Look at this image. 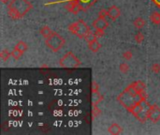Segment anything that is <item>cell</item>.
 <instances>
[{
	"mask_svg": "<svg viewBox=\"0 0 160 135\" xmlns=\"http://www.w3.org/2000/svg\"><path fill=\"white\" fill-rule=\"evenodd\" d=\"M117 101L141 123H145L148 120L151 105L147 101L146 85L144 82L139 80L131 83L120 93Z\"/></svg>",
	"mask_w": 160,
	"mask_h": 135,
	"instance_id": "1",
	"label": "cell"
},
{
	"mask_svg": "<svg viewBox=\"0 0 160 135\" xmlns=\"http://www.w3.org/2000/svg\"><path fill=\"white\" fill-rule=\"evenodd\" d=\"M32 8L33 5L28 0H10L8 4V14L12 20H19Z\"/></svg>",
	"mask_w": 160,
	"mask_h": 135,
	"instance_id": "2",
	"label": "cell"
},
{
	"mask_svg": "<svg viewBox=\"0 0 160 135\" xmlns=\"http://www.w3.org/2000/svg\"><path fill=\"white\" fill-rule=\"evenodd\" d=\"M68 30L71 34L78 37L79 39H85L87 36L92 32L91 28L83 20H78L74 23H71L68 26Z\"/></svg>",
	"mask_w": 160,
	"mask_h": 135,
	"instance_id": "3",
	"label": "cell"
},
{
	"mask_svg": "<svg viewBox=\"0 0 160 135\" xmlns=\"http://www.w3.org/2000/svg\"><path fill=\"white\" fill-rule=\"evenodd\" d=\"M65 43H66V40L64 37L54 31L49 38L45 39L46 46L54 53H57L58 51H60L64 47Z\"/></svg>",
	"mask_w": 160,
	"mask_h": 135,
	"instance_id": "4",
	"label": "cell"
},
{
	"mask_svg": "<svg viewBox=\"0 0 160 135\" xmlns=\"http://www.w3.org/2000/svg\"><path fill=\"white\" fill-rule=\"evenodd\" d=\"M59 65L64 69H76L82 65V62L72 52H68L59 60Z\"/></svg>",
	"mask_w": 160,
	"mask_h": 135,
	"instance_id": "5",
	"label": "cell"
},
{
	"mask_svg": "<svg viewBox=\"0 0 160 135\" xmlns=\"http://www.w3.org/2000/svg\"><path fill=\"white\" fill-rule=\"evenodd\" d=\"M148 120H150L153 123H158L160 121V107L158 105H151L148 113Z\"/></svg>",
	"mask_w": 160,
	"mask_h": 135,
	"instance_id": "6",
	"label": "cell"
},
{
	"mask_svg": "<svg viewBox=\"0 0 160 135\" xmlns=\"http://www.w3.org/2000/svg\"><path fill=\"white\" fill-rule=\"evenodd\" d=\"M65 8L73 14H78L80 11H82V7L79 3V1H69L66 4Z\"/></svg>",
	"mask_w": 160,
	"mask_h": 135,
	"instance_id": "7",
	"label": "cell"
},
{
	"mask_svg": "<svg viewBox=\"0 0 160 135\" xmlns=\"http://www.w3.org/2000/svg\"><path fill=\"white\" fill-rule=\"evenodd\" d=\"M93 27L96 29V30H102V31H105L106 28L109 27L110 23H109V21L106 20V18H99L98 17L92 23Z\"/></svg>",
	"mask_w": 160,
	"mask_h": 135,
	"instance_id": "8",
	"label": "cell"
},
{
	"mask_svg": "<svg viewBox=\"0 0 160 135\" xmlns=\"http://www.w3.org/2000/svg\"><path fill=\"white\" fill-rule=\"evenodd\" d=\"M120 15H121V10L117 6L112 5L108 8V17L111 21L112 22L116 21L120 17Z\"/></svg>",
	"mask_w": 160,
	"mask_h": 135,
	"instance_id": "9",
	"label": "cell"
},
{
	"mask_svg": "<svg viewBox=\"0 0 160 135\" xmlns=\"http://www.w3.org/2000/svg\"><path fill=\"white\" fill-rule=\"evenodd\" d=\"M123 132V129L120 125H118L117 123H113L112 124L109 128H108V132L110 134L112 135H118L120 133H122Z\"/></svg>",
	"mask_w": 160,
	"mask_h": 135,
	"instance_id": "10",
	"label": "cell"
},
{
	"mask_svg": "<svg viewBox=\"0 0 160 135\" xmlns=\"http://www.w3.org/2000/svg\"><path fill=\"white\" fill-rule=\"evenodd\" d=\"M87 44H88V49L90 51H92L93 53H98L101 48V44L99 43V41L98 39L91 40V41L87 42Z\"/></svg>",
	"mask_w": 160,
	"mask_h": 135,
	"instance_id": "11",
	"label": "cell"
},
{
	"mask_svg": "<svg viewBox=\"0 0 160 135\" xmlns=\"http://www.w3.org/2000/svg\"><path fill=\"white\" fill-rule=\"evenodd\" d=\"M81 6L82 7V11H86L93 5H95L98 0H78Z\"/></svg>",
	"mask_w": 160,
	"mask_h": 135,
	"instance_id": "12",
	"label": "cell"
},
{
	"mask_svg": "<svg viewBox=\"0 0 160 135\" xmlns=\"http://www.w3.org/2000/svg\"><path fill=\"white\" fill-rule=\"evenodd\" d=\"M39 33H40V35H41L44 39H47V38H49V37L53 33V31H52L48 25H43V26L39 29Z\"/></svg>",
	"mask_w": 160,
	"mask_h": 135,
	"instance_id": "13",
	"label": "cell"
},
{
	"mask_svg": "<svg viewBox=\"0 0 160 135\" xmlns=\"http://www.w3.org/2000/svg\"><path fill=\"white\" fill-rule=\"evenodd\" d=\"M103 101V96L98 92L97 93H92V105L93 106H98L99 102Z\"/></svg>",
	"mask_w": 160,
	"mask_h": 135,
	"instance_id": "14",
	"label": "cell"
},
{
	"mask_svg": "<svg viewBox=\"0 0 160 135\" xmlns=\"http://www.w3.org/2000/svg\"><path fill=\"white\" fill-rule=\"evenodd\" d=\"M133 24L134 26L137 28V29H142L145 26L146 24V21L142 18V17H137L134 22H133Z\"/></svg>",
	"mask_w": 160,
	"mask_h": 135,
	"instance_id": "15",
	"label": "cell"
},
{
	"mask_svg": "<svg viewBox=\"0 0 160 135\" xmlns=\"http://www.w3.org/2000/svg\"><path fill=\"white\" fill-rule=\"evenodd\" d=\"M150 20L154 24H160V12L154 11L150 15Z\"/></svg>",
	"mask_w": 160,
	"mask_h": 135,
	"instance_id": "16",
	"label": "cell"
},
{
	"mask_svg": "<svg viewBox=\"0 0 160 135\" xmlns=\"http://www.w3.org/2000/svg\"><path fill=\"white\" fill-rule=\"evenodd\" d=\"M15 48L23 54L25 51H27V49H28V45H27V43H26V42H24V41L21 40V41H19V42L15 45Z\"/></svg>",
	"mask_w": 160,
	"mask_h": 135,
	"instance_id": "17",
	"label": "cell"
},
{
	"mask_svg": "<svg viewBox=\"0 0 160 135\" xmlns=\"http://www.w3.org/2000/svg\"><path fill=\"white\" fill-rule=\"evenodd\" d=\"M10 56H11V52H9L8 49H5V50L1 51V53H0V57L2 58L3 61H7Z\"/></svg>",
	"mask_w": 160,
	"mask_h": 135,
	"instance_id": "18",
	"label": "cell"
},
{
	"mask_svg": "<svg viewBox=\"0 0 160 135\" xmlns=\"http://www.w3.org/2000/svg\"><path fill=\"white\" fill-rule=\"evenodd\" d=\"M134 39H135V41H136L137 43L141 44V43L144 40V35H143L141 31H139V32L135 35Z\"/></svg>",
	"mask_w": 160,
	"mask_h": 135,
	"instance_id": "19",
	"label": "cell"
},
{
	"mask_svg": "<svg viewBox=\"0 0 160 135\" xmlns=\"http://www.w3.org/2000/svg\"><path fill=\"white\" fill-rule=\"evenodd\" d=\"M22 55V53L20 52L19 50H17L16 48H14V50L11 52V56L15 59V60H19L21 58V56Z\"/></svg>",
	"mask_w": 160,
	"mask_h": 135,
	"instance_id": "20",
	"label": "cell"
},
{
	"mask_svg": "<svg viewBox=\"0 0 160 135\" xmlns=\"http://www.w3.org/2000/svg\"><path fill=\"white\" fill-rule=\"evenodd\" d=\"M119 70H120V71H121L122 73L126 74V73H128V70H129V66H128L127 63H121L120 66H119Z\"/></svg>",
	"mask_w": 160,
	"mask_h": 135,
	"instance_id": "21",
	"label": "cell"
},
{
	"mask_svg": "<svg viewBox=\"0 0 160 135\" xmlns=\"http://www.w3.org/2000/svg\"><path fill=\"white\" fill-rule=\"evenodd\" d=\"M123 57H124V59H125V60L129 61V60H131V59H132V57H133V54H132V52H131V51H127V52H125V53L123 54Z\"/></svg>",
	"mask_w": 160,
	"mask_h": 135,
	"instance_id": "22",
	"label": "cell"
},
{
	"mask_svg": "<svg viewBox=\"0 0 160 135\" xmlns=\"http://www.w3.org/2000/svg\"><path fill=\"white\" fill-rule=\"evenodd\" d=\"M92 114H93V118H96L97 117L100 116V114H101V111H100V109H99L98 106H93V111H92Z\"/></svg>",
	"mask_w": 160,
	"mask_h": 135,
	"instance_id": "23",
	"label": "cell"
},
{
	"mask_svg": "<svg viewBox=\"0 0 160 135\" xmlns=\"http://www.w3.org/2000/svg\"><path fill=\"white\" fill-rule=\"evenodd\" d=\"M151 70H152L154 73H156V74L159 73L160 72V64H158V63H154V64L152 65V67H151Z\"/></svg>",
	"mask_w": 160,
	"mask_h": 135,
	"instance_id": "24",
	"label": "cell"
},
{
	"mask_svg": "<svg viewBox=\"0 0 160 135\" xmlns=\"http://www.w3.org/2000/svg\"><path fill=\"white\" fill-rule=\"evenodd\" d=\"M99 18H106L108 17V8L105 9V8H102L99 12H98V16Z\"/></svg>",
	"mask_w": 160,
	"mask_h": 135,
	"instance_id": "25",
	"label": "cell"
},
{
	"mask_svg": "<svg viewBox=\"0 0 160 135\" xmlns=\"http://www.w3.org/2000/svg\"><path fill=\"white\" fill-rule=\"evenodd\" d=\"M91 89H92V93H97V92L99 91V86H98V85L97 82L93 81V83H92V88Z\"/></svg>",
	"mask_w": 160,
	"mask_h": 135,
	"instance_id": "26",
	"label": "cell"
},
{
	"mask_svg": "<svg viewBox=\"0 0 160 135\" xmlns=\"http://www.w3.org/2000/svg\"><path fill=\"white\" fill-rule=\"evenodd\" d=\"M94 33L96 34V36L98 38H100L104 35V31H102V30H96V31H94Z\"/></svg>",
	"mask_w": 160,
	"mask_h": 135,
	"instance_id": "27",
	"label": "cell"
},
{
	"mask_svg": "<svg viewBox=\"0 0 160 135\" xmlns=\"http://www.w3.org/2000/svg\"><path fill=\"white\" fill-rule=\"evenodd\" d=\"M152 1H153V3H154L157 7L160 8V0H152Z\"/></svg>",
	"mask_w": 160,
	"mask_h": 135,
	"instance_id": "28",
	"label": "cell"
},
{
	"mask_svg": "<svg viewBox=\"0 0 160 135\" xmlns=\"http://www.w3.org/2000/svg\"><path fill=\"white\" fill-rule=\"evenodd\" d=\"M0 1H1L3 4H7V5L10 2V0H0Z\"/></svg>",
	"mask_w": 160,
	"mask_h": 135,
	"instance_id": "29",
	"label": "cell"
},
{
	"mask_svg": "<svg viewBox=\"0 0 160 135\" xmlns=\"http://www.w3.org/2000/svg\"><path fill=\"white\" fill-rule=\"evenodd\" d=\"M69 1H78V0H67V2H69Z\"/></svg>",
	"mask_w": 160,
	"mask_h": 135,
	"instance_id": "30",
	"label": "cell"
}]
</instances>
